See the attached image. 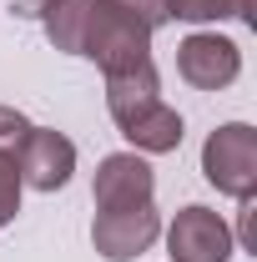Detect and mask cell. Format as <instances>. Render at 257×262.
Here are the masks:
<instances>
[{
    "mask_svg": "<svg viewBox=\"0 0 257 262\" xmlns=\"http://www.w3.org/2000/svg\"><path fill=\"white\" fill-rule=\"evenodd\" d=\"M81 56L96 61L101 76L141 66V61H152V31L131 15L121 0H91L86 35H81Z\"/></svg>",
    "mask_w": 257,
    "mask_h": 262,
    "instance_id": "1",
    "label": "cell"
},
{
    "mask_svg": "<svg viewBox=\"0 0 257 262\" xmlns=\"http://www.w3.org/2000/svg\"><path fill=\"white\" fill-rule=\"evenodd\" d=\"M202 177L232 202L257 196V131L247 121H227L202 141Z\"/></svg>",
    "mask_w": 257,
    "mask_h": 262,
    "instance_id": "2",
    "label": "cell"
},
{
    "mask_svg": "<svg viewBox=\"0 0 257 262\" xmlns=\"http://www.w3.org/2000/svg\"><path fill=\"white\" fill-rule=\"evenodd\" d=\"M232 252H237V237L227 227V217L202 207V202L182 207L166 227V257L172 262H232Z\"/></svg>",
    "mask_w": 257,
    "mask_h": 262,
    "instance_id": "3",
    "label": "cell"
},
{
    "mask_svg": "<svg viewBox=\"0 0 257 262\" xmlns=\"http://www.w3.org/2000/svg\"><path fill=\"white\" fill-rule=\"evenodd\" d=\"M177 76L192 91H227L242 76V46L217 31H192L177 46Z\"/></svg>",
    "mask_w": 257,
    "mask_h": 262,
    "instance_id": "4",
    "label": "cell"
},
{
    "mask_svg": "<svg viewBox=\"0 0 257 262\" xmlns=\"http://www.w3.org/2000/svg\"><path fill=\"white\" fill-rule=\"evenodd\" d=\"M157 196V171L141 151H111L101 157L96 182H91V202L96 212H126V207H146Z\"/></svg>",
    "mask_w": 257,
    "mask_h": 262,
    "instance_id": "5",
    "label": "cell"
},
{
    "mask_svg": "<svg viewBox=\"0 0 257 262\" xmlns=\"http://www.w3.org/2000/svg\"><path fill=\"white\" fill-rule=\"evenodd\" d=\"M15 171H20V187H35V192H61L76 171V141L66 131L51 126H31L20 151H15Z\"/></svg>",
    "mask_w": 257,
    "mask_h": 262,
    "instance_id": "6",
    "label": "cell"
},
{
    "mask_svg": "<svg viewBox=\"0 0 257 262\" xmlns=\"http://www.w3.org/2000/svg\"><path fill=\"white\" fill-rule=\"evenodd\" d=\"M157 237H161L157 202L126 207V212H96V222H91V247H96L106 262H136Z\"/></svg>",
    "mask_w": 257,
    "mask_h": 262,
    "instance_id": "7",
    "label": "cell"
},
{
    "mask_svg": "<svg viewBox=\"0 0 257 262\" xmlns=\"http://www.w3.org/2000/svg\"><path fill=\"white\" fill-rule=\"evenodd\" d=\"M121 136L131 141V151H141V157H166V151H177V146H182L187 121H182V111H177V106L152 101V106H141L136 116L121 121Z\"/></svg>",
    "mask_w": 257,
    "mask_h": 262,
    "instance_id": "8",
    "label": "cell"
},
{
    "mask_svg": "<svg viewBox=\"0 0 257 262\" xmlns=\"http://www.w3.org/2000/svg\"><path fill=\"white\" fill-rule=\"evenodd\" d=\"M152 101H161V76L152 61L141 66H126V71H111L106 76V111H111V121L121 126L126 116H136L141 106H152Z\"/></svg>",
    "mask_w": 257,
    "mask_h": 262,
    "instance_id": "9",
    "label": "cell"
},
{
    "mask_svg": "<svg viewBox=\"0 0 257 262\" xmlns=\"http://www.w3.org/2000/svg\"><path fill=\"white\" fill-rule=\"evenodd\" d=\"M86 15H91V0H61L56 10L40 15L46 26V40L66 51V56H81V35H86Z\"/></svg>",
    "mask_w": 257,
    "mask_h": 262,
    "instance_id": "10",
    "label": "cell"
},
{
    "mask_svg": "<svg viewBox=\"0 0 257 262\" xmlns=\"http://www.w3.org/2000/svg\"><path fill=\"white\" fill-rule=\"evenodd\" d=\"M172 20L207 26V20H252V0H166Z\"/></svg>",
    "mask_w": 257,
    "mask_h": 262,
    "instance_id": "11",
    "label": "cell"
},
{
    "mask_svg": "<svg viewBox=\"0 0 257 262\" xmlns=\"http://www.w3.org/2000/svg\"><path fill=\"white\" fill-rule=\"evenodd\" d=\"M20 171H15V157H5L0 151V227H10L15 222V212H20Z\"/></svg>",
    "mask_w": 257,
    "mask_h": 262,
    "instance_id": "12",
    "label": "cell"
},
{
    "mask_svg": "<svg viewBox=\"0 0 257 262\" xmlns=\"http://www.w3.org/2000/svg\"><path fill=\"white\" fill-rule=\"evenodd\" d=\"M26 131H31L26 111H15V106H0V151H5V157H15V151H20Z\"/></svg>",
    "mask_w": 257,
    "mask_h": 262,
    "instance_id": "13",
    "label": "cell"
},
{
    "mask_svg": "<svg viewBox=\"0 0 257 262\" xmlns=\"http://www.w3.org/2000/svg\"><path fill=\"white\" fill-rule=\"evenodd\" d=\"M121 5H126V10H131V15H136V20H141L152 35L172 20V15H166V0H121Z\"/></svg>",
    "mask_w": 257,
    "mask_h": 262,
    "instance_id": "14",
    "label": "cell"
},
{
    "mask_svg": "<svg viewBox=\"0 0 257 262\" xmlns=\"http://www.w3.org/2000/svg\"><path fill=\"white\" fill-rule=\"evenodd\" d=\"M61 0H15V15H31V20H40L46 10H56Z\"/></svg>",
    "mask_w": 257,
    "mask_h": 262,
    "instance_id": "15",
    "label": "cell"
}]
</instances>
